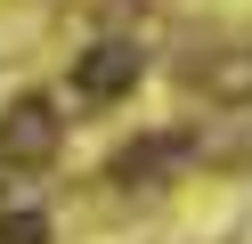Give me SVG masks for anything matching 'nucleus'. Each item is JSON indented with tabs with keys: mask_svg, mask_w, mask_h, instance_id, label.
Returning a JSON list of instances; mask_svg holds the SVG:
<instances>
[{
	"mask_svg": "<svg viewBox=\"0 0 252 244\" xmlns=\"http://www.w3.org/2000/svg\"><path fill=\"white\" fill-rule=\"evenodd\" d=\"M57 146H65V114H57L49 98H17V106L0 114V163L33 171V163H49Z\"/></svg>",
	"mask_w": 252,
	"mask_h": 244,
	"instance_id": "f257e3e1",
	"label": "nucleus"
},
{
	"mask_svg": "<svg viewBox=\"0 0 252 244\" xmlns=\"http://www.w3.org/2000/svg\"><path fill=\"white\" fill-rule=\"evenodd\" d=\"M195 130H155V139H130L114 163H106V179H122V187H155V179H171L179 163H195Z\"/></svg>",
	"mask_w": 252,
	"mask_h": 244,
	"instance_id": "f03ea898",
	"label": "nucleus"
},
{
	"mask_svg": "<svg viewBox=\"0 0 252 244\" xmlns=\"http://www.w3.org/2000/svg\"><path fill=\"white\" fill-rule=\"evenodd\" d=\"M138 65H147L138 41H98V49H82V65H73V98L106 106V98H122V90L138 81Z\"/></svg>",
	"mask_w": 252,
	"mask_h": 244,
	"instance_id": "7ed1b4c3",
	"label": "nucleus"
},
{
	"mask_svg": "<svg viewBox=\"0 0 252 244\" xmlns=\"http://www.w3.org/2000/svg\"><path fill=\"white\" fill-rule=\"evenodd\" d=\"M0 244H49V220L41 211H0Z\"/></svg>",
	"mask_w": 252,
	"mask_h": 244,
	"instance_id": "20e7f679",
	"label": "nucleus"
}]
</instances>
